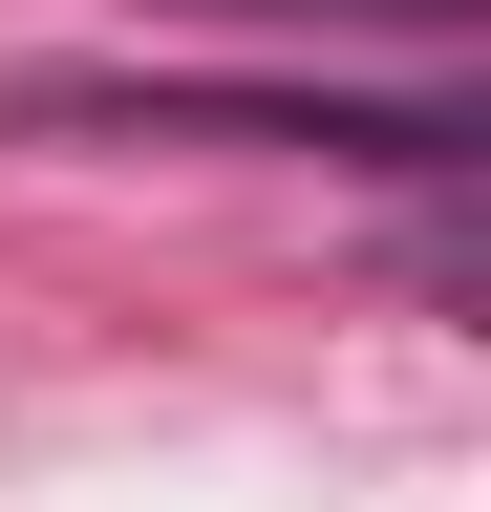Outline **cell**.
<instances>
[{
    "label": "cell",
    "mask_w": 491,
    "mask_h": 512,
    "mask_svg": "<svg viewBox=\"0 0 491 512\" xmlns=\"http://www.w3.org/2000/svg\"><path fill=\"white\" fill-rule=\"evenodd\" d=\"M129 22H406V43H449L470 0H129Z\"/></svg>",
    "instance_id": "obj_1"
}]
</instances>
